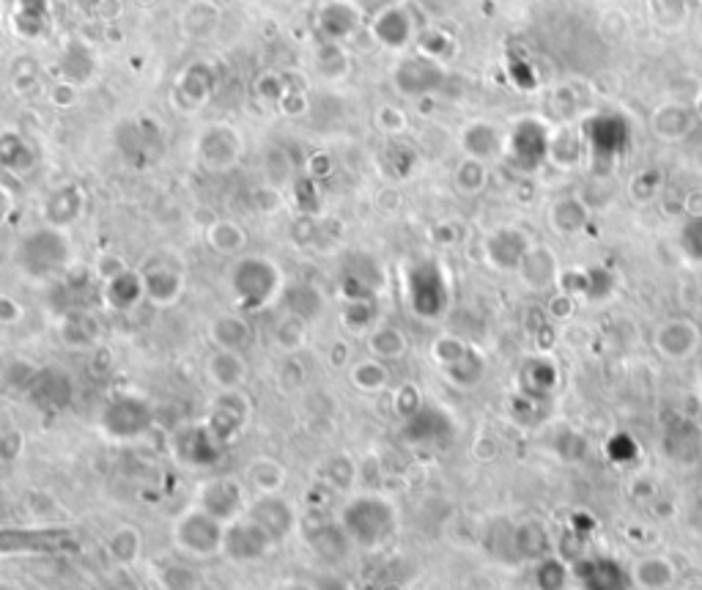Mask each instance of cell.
Masks as SVG:
<instances>
[{
    "label": "cell",
    "mask_w": 702,
    "mask_h": 590,
    "mask_svg": "<svg viewBox=\"0 0 702 590\" xmlns=\"http://www.w3.org/2000/svg\"><path fill=\"white\" fill-rule=\"evenodd\" d=\"M338 522L360 549H379L398 533V508L379 492H360L346 497Z\"/></svg>",
    "instance_id": "1"
},
{
    "label": "cell",
    "mask_w": 702,
    "mask_h": 590,
    "mask_svg": "<svg viewBox=\"0 0 702 590\" xmlns=\"http://www.w3.org/2000/svg\"><path fill=\"white\" fill-rule=\"evenodd\" d=\"M228 289L234 294L236 308L245 313H258L269 308L283 291V272L275 261L264 256H247L236 261L228 278Z\"/></svg>",
    "instance_id": "2"
},
{
    "label": "cell",
    "mask_w": 702,
    "mask_h": 590,
    "mask_svg": "<svg viewBox=\"0 0 702 590\" xmlns=\"http://www.w3.org/2000/svg\"><path fill=\"white\" fill-rule=\"evenodd\" d=\"M151 426H154V407L135 393L113 396L99 409V418H96V431L105 440L118 442V445L138 442L140 437L149 434Z\"/></svg>",
    "instance_id": "3"
},
{
    "label": "cell",
    "mask_w": 702,
    "mask_h": 590,
    "mask_svg": "<svg viewBox=\"0 0 702 590\" xmlns=\"http://www.w3.org/2000/svg\"><path fill=\"white\" fill-rule=\"evenodd\" d=\"M173 544L190 558H214L223 552L225 525L198 505H190L173 519Z\"/></svg>",
    "instance_id": "4"
},
{
    "label": "cell",
    "mask_w": 702,
    "mask_h": 590,
    "mask_svg": "<svg viewBox=\"0 0 702 590\" xmlns=\"http://www.w3.org/2000/svg\"><path fill=\"white\" fill-rule=\"evenodd\" d=\"M168 448H171V456L181 467H187V470H212V467L223 462L228 445L217 440L203 420H195V423H184V426L173 431Z\"/></svg>",
    "instance_id": "5"
},
{
    "label": "cell",
    "mask_w": 702,
    "mask_h": 590,
    "mask_svg": "<svg viewBox=\"0 0 702 590\" xmlns=\"http://www.w3.org/2000/svg\"><path fill=\"white\" fill-rule=\"evenodd\" d=\"M250 420H253V401L245 390H220L209 401L206 415H203V423L223 445L239 440L250 426Z\"/></svg>",
    "instance_id": "6"
},
{
    "label": "cell",
    "mask_w": 702,
    "mask_h": 590,
    "mask_svg": "<svg viewBox=\"0 0 702 590\" xmlns=\"http://www.w3.org/2000/svg\"><path fill=\"white\" fill-rule=\"evenodd\" d=\"M195 505L203 508L206 514H212L214 519H220L223 525H228V522H234V519L247 514L250 492H247L245 481H239V478H231V475H212V478L198 483V489H195Z\"/></svg>",
    "instance_id": "7"
},
{
    "label": "cell",
    "mask_w": 702,
    "mask_h": 590,
    "mask_svg": "<svg viewBox=\"0 0 702 590\" xmlns=\"http://www.w3.org/2000/svg\"><path fill=\"white\" fill-rule=\"evenodd\" d=\"M275 547V538L269 536L253 516L245 514L225 525L223 552L220 555L236 563V566H250V563L264 560Z\"/></svg>",
    "instance_id": "8"
},
{
    "label": "cell",
    "mask_w": 702,
    "mask_h": 590,
    "mask_svg": "<svg viewBox=\"0 0 702 590\" xmlns=\"http://www.w3.org/2000/svg\"><path fill=\"white\" fill-rule=\"evenodd\" d=\"M69 261V247L66 239L58 234V228L36 231L20 247V264L28 275L47 278L53 272H61Z\"/></svg>",
    "instance_id": "9"
},
{
    "label": "cell",
    "mask_w": 702,
    "mask_h": 590,
    "mask_svg": "<svg viewBox=\"0 0 702 590\" xmlns=\"http://www.w3.org/2000/svg\"><path fill=\"white\" fill-rule=\"evenodd\" d=\"M650 344L667 363H686L700 349L702 330L700 324L686 316H672L653 327Z\"/></svg>",
    "instance_id": "10"
},
{
    "label": "cell",
    "mask_w": 702,
    "mask_h": 590,
    "mask_svg": "<svg viewBox=\"0 0 702 590\" xmlns=\"http://www.w3.org/2000/svg\"><path fill=\"white\" fill-rule=\"evenodd\" d=\"M247 516H253L258 525L275 538L277 544H283L286 538L294 536L299 527L297 505L291 503L288 497H283V492L256 494V497H250Z\"/></svg>",
    "instance_id": "11"
},
{
    "label": "cell",
    "mask_w": 702,
    "mask_h": 590,
    "mask_svg": "<svg viewBox=\"0 0 702 590\" xmlns=\"http://www.w3.org/2000/svg\"><path fill=\"white\" fill-rule=\"evenodd\" d=\"M25 396L39 412H61L75 401V382L64 368L44 365V368H36Z\"/></svg>",
    "instance_id": "12"
},
{
    "label": "cell",
    "mask_w": 702,
    "mask_h": 590,
    "mask_svg": "<svg viewBox=\"0 0 702 590\" xmlns=\"http://www.w3.org/2000/svg\"><path fill=\"white\" fill-rule=\"evenodd\" d=\"M532 247L530 236L519 228H500L486 239V261L500 272H516L527 250Z\"/></svg>",
    "instance_id": "13"
},
{
    "label": "cell",
    "mask_w": 702,
    "mask_h": 590,
    "mask_svg": "<svg viewBox=\"0 0 702 590\" xmlns=\"http://www.w3.org/2000/svg\"><path fill=\"white\" fill-rule=\"evenodd\" d=\"M461 149H464V157L491 162L505 154L508 135L494 121H472L461 129Z\"/></svg>",
    "instance_id": "14"
},
{
    "label": "cell",
    "mask_w": 702,
    "mask_h": 590,
    "mask_svg": "<svg viewBox=\"0 0 702 590\" xmlns=\"http://www.w3.org/2000/svg\"><path fill=\"white\" fill-rule=\"evenodd\" d=\"M516 275L522 280V286H527L530 291L554 289L560 280V264H557L552 247L532 245L516 269Z\"/></svg>",
    "instance_id": "15"
},
{
    "label": "cell",
    "mask_w": 702,
    "mask_h": 590,
    "mask_svg": "<svg viewBox=\"0 0 702 590\" xmlns=\"http://www.w3.org/2000/svg\"><path fill=\"white\" fill-rule=\"evenodd\" d=\"M203 374L209 379V385L220 393V390H242L247 382V360L242 352H231V349H214L206 357Z\"/></svg>",
    "instance_id": "16"
},
{
    "label": "cell",
    "mask_w": 702,
    "mask_h": 590,
    "mask_svg": "<svg viewBox=\"0 0 702 590\" xmlns=\"http://www.w3.org/2000/svg\"><path fill=\"white\" fill-rule=\"evenodd\" d=\"M628 580L637 590H670L678 582V566L670 555H642L631 563Z\"/></svg>",
    "instance_id": "17"
},
{
    "label": "cell",
    "mask_w": 702,
    "mask_h": 590,
    "mask_svg": "<svg viewBox=\"0 0 702 590\" xmlns=\"http://www.w3.org/2000/svg\"><path fill=\"white\" fill-rule=\"evenodd\" d=\"M305 536H308V547L327 563H341L349 558L354 547L338 519H319L316 525L305 530Z\"/></svg>",
    "instance_id": "18"
},
{
    "label": "cell",
    "mask_w": 702,
    "mask_h": 590,
    "mask_svg": "<svg viewBox=\"0 0 702 590\" xmlns=\"http://www.w3.org/2000/svg\"><path fill=\"white\" fill-rule=\"evenodd\" d=\"M593 209L582 195H563L546 209V223L557 236H576L590 226Z\"/></svg>",
    "instance_id": "19"
},
{
    "label": "cell",
    "mask_w": 702,
    "mask_h": 590,
    "mask_svg": "<svg viewBox=\"0 0 702 590\" xmlns=\"http://www.w3.org/2000/svg\"><path fill=\"white\" fill-rule=\"evenodd\" d=\"M694 124H697L694 108L681 105V102H664V105H659V108L653 110V116H650V132H653V138L664 140V143H678V140L689 138Z\"/></svg>",
    "instance_id": "20"
},
{
    "label": "cell",
    "mask_w": 702,
    "mask_h": 590,
    "mask_svg": "<svg viewBox=\"0 0 702 590\" xmlns=\"http://www.w3.org/2000/svg\"><path fill=\"white\" fill-rule=\"evenodd\" d=\"M184 275L179 269L171 267H154L149 272H143V291H146V300L157 308H171L184 297Z\"/></svg>",
    "instance_id": "21"
},
{
    "label": "cell",
    "mask_w": 702,
    "mask_h": 590,
    "mask_svg": "<svg viewBox=\"0 0 702 590\" xmlns=\"http://www.w3.org/2000/svg\"><path fill=\"white\" fill-rule=\"evenodd\" d=\"M209 341L214 349H231V352H242L250 341H253V327L247 322L245 316H236V313H223L209 322Z\"/></svg>",
    "instance_id": "22"
},
{
    "label": "cell",
    "mask_w": 702,
    "mask_h": 590,
    "mask_svg": "<svg viewBox=\"0 0 702 590\" xmlns=\"http://www.w3.org/2000/svg\"><path fill=\"white\" fill-rule=\"evenodd\" d=\"M83 206H86V198H83V190L69 184V187H61L55 190L47 204H44V220L50 228H66L72 226L75 220H80L83 215Z\"/></svg>",
    "instance_id": "23"
},
{
    "label": "cell",
    "mask_w": 702,
    "mask_h": 590,
    "mask_svg": "<svg viewBox=\"0 0 702 590\" xmlns=\"http://www.w3.org/2000/svg\"><path fill=\"white\" fill-rule=\"evenodd\" d=\"M201 157L212 171H225L231 168L239 157V138L234 129L214 127L209 129L201 140Z\"/></svg>",
    "instance_id": "24"
},
{
    "label": "cell",
    "mask_w": 702,
    "mask_h": 590,
    "mask_svg": "<svg viewBox=\"0 0 702 590\" xmlns=\"http://www.w3.org/2000/svg\"><path fill=\"white\" fill-rule=\"evenodd\" d=\"M288 470L275 456H256L245 467V486L256 494H277L286 489Z\"/></svg>",
    "instance_id": "25"
},
{
    "label": "cell",
    "mask_w": 702,
    "mask_h": 590,
    "mask_svg": "<svg viewBox=\"0 0 702 590\" xmlns=\"http://www.w3.org/2000/svg\"><path fill=\"white\" fill-rule=\"evenodd\" d=\"M582 151H585V140H582V135H579L571 124H565V127L549 132L546 160L554 162L557 168H563V171L576 168L579 160H582Z\"/></svg>",
    "instance_id": "26"
},
{
    "label": "cell",
    "mask_w": 702,
    "mask_h": 590,
    "mask_svg": "<svg viewBox=\"0 0 702 590\" xmlns=\"http://www.w3.org/2000/svg\"><path fill=\"white\" fill-rule=\"evenodd\" d=\"M349 382L360 393L365 396H376V393H384L390 387V368L384 360H376V357H362V360H354L349 365Z\"/></svg>",
    "instance_id": "27"
},
{
    "label": "cell",
    "mask_w": 702,
    "mask_h": 590,
    "mask_svg": "<svg viewBox=\"0 0 702 590\" xmlns=\"http://www.w3.org/2000/svg\"><path fill=\"white\" fill-rule=\"evenodd\" d=\"M143 300H146L143 275H135V272L127 269V272H121V275L105 283V302L113 311H132Z\"/></svg>",
    "instance_id": "28"
},
{
    "label": "cell",
    "mask_w": 702,
    "mask_h": 590,
    "mask_svg": "<svg viewBox=\"0 0 702 590\" xmlns=\"http://www.w3.org/2000/svg\"><path fill=\"white\" fill-rule=\"evenodd\" d=\"M409 352V338H406L393 324H376L368 333V354L384 363H395Z\"/></svg>",
    "instance_id": "29"
},
{
    "label": "cell",
    "mask_w": 702,
    "mask_h": 590,
    "mask_svg": "<svg viewBox=\"0 0 702 590\" xmlns=\"http://www.w3.org/2000/svg\"><path fill=\"white\" fill-rule=\"evenodd\" d=\"M107 555L116 560L118 566H135L143 555V533L135 525L116 527L107 538Z\"/></svg>",
    "instance_id": "30"
},
{
    "label": "cell",
    "mask_w": 702,
    "mask_h": 590,
    "mask_svg": "<svg viewBox=\"0 0 702 590\" xmlns=\"http://www.w3.org/2000/svg\"><path fill=\"white\" fill-rule=\"evenodd\" d=\"M61 341L69 349H91L99 344V324L88 313H69L61 322Z\"/></svg>",
    "instance_id": "31"
},
{
    "label": "cell",
    "mask_w": 702,
    "mask_h": 590,
    "mask_svg": "<svg viewBox=\"0 0 702 590\" xmlns=\"http://www.w3.org/2000/svg\"><path fill=\"white\" fill-rule=\"evenodd\" d=\"M272 344L283 357L297 354L302 346L308 344V322H302L294 313H286L280 322L272 327Z\"/></svg>",
    "instance_id": "32"
},
{
    "label": "cell",
    "mask_w": 702,
    "mask_h": 590,
    "mask_svg": "<svg viewBox=\"0 0 702 590\" xmlns=\"http://www.w3.org/2000/svg\"><path fill=\"white\" fill-rule=\"evenodd\" d=\"M324 483L330 486V489H335V492H351V486L357 483V478H360V464H357V459L351 456V453H335L332 459H327V464H324Z\"/></svg>",
    "instance_id": "33"
},
{
    "label": "cell",
    "mask_w": 702,
    "mask_h": 590,
    "mask_svg": "<svg viewBox=\"0 0 702 590\" xmlns=\"http://www.w3.org/2000/svg\"><path fill=\"white\" fill-rule=\"evenodd\" d=\"M439 371H442L447 382L456 385L458 390H472V387L483 379V374H486V363L475 354V349H469L461 360L450 363L447 368H439Z\"/></svg>",
    "instance_id": "34"
},
{
    "label": "cell",
    "mask_w": 702,
    "mask_h": 590,
    "mask_svg": "<svg viewBox=\"0 0 702 590\" xmlns=\"http://www.w3.org/2000/svg\"><path fill=\"white\" fill-rule=\"evenodd\" d=\"M206 242L212 245V250L223 253V256H234L239 250H245L247 234L245 228L234 223V220H217L209 231H206Z\"/></svg>",
    "instance_id": "35"
},
{
    "label": "cell",
    "mask_w": 702,
    "mask_h": 590,
    "mask_svg": "<svg viewBox=\"0 0 702 590\" xmlns=\"http://www.w3.org/2000/svg\"><path fill=\"white\" fill-rule=\"evenodd\" d=\"M453 182H456L458 193H464V195L483 193V190H486V184H489V165H486L483 160H475V157H464V160L456 165Z\"/></svg>",
    "instance_id": "36"
},
{
    "label": "cell",
    "mask_w": 702,
    "mask_h": 590,
    "mask_svg": "<svg viewBox=\"0 0 702 590\" xmlns=\"http://www.w3.org/2000/svg\"><path fill=\"white\" fill-rule=\"evenodd\" d=\"M154 577L162 590H198L203 585L201 574L190 563H165Z\"/></svg>",
    "instance_id": "37"
},
{
    "label": "cell",
    "mask_w": 702,
    "mask_h": 590,
    "mask_svg": "<svg viewBox=\"0 0 702 590\" xmlns=\"http://www.w3.org/2000/svg\"><path fill=\"white\" fill-rule=\"evenodd\" d=\"M376 302L373 300H354L346 302L343 308L341 324L351 335H368L376 327Z\"/></svg>",
    "instance_id": "38"
},
{
    "label": "cell",
    "mask_w": 702,
    "mask_h": 590,
    "mask_svg": "<svg viewBox=\"0 0 702 590\" xmlns=\"http://www.w3.org/2000/svg\"><path fill=\"white\" fill-rule=\"evenodd\" d=\"M571 580V569L565 566L560 558H546L538 560V569H535V585L538 590H565Z\"/></svg>",
    "instance_id": "39"
},
{
    "label": "cell",
    "mask_w": 702,
    "mask_h": 590,
    "mask_svg": "<svg viewBox=\"0 0 702 590\" xmlns=\"http://www.w3.org/2000/svg\"><path fill=\"white\" fill-rule=\"evenodd\" d=\"M286 308L288 313H294L302 322L310 324L321 313V294L313 286H297V289L288 291Z\"/></svg>",
    "instance_id": "40"
},
{
    "label": "cell",
    "mask_w": 702,
    "mask_h": 590,
    "mask_svg": "<svg viewBox=\"0 0 702 590\" xmlns=\"http://www.w3.org/2000/svg\"><path fill=\"white\" fill-rule=\"evenodd\" d=\"M275 379L283 393H297L299 387H305V382H308V371H305V365H302L297 354H286L283 363L277 365Z\"/></svg>",
    "instance_id": "41"
},
{
    "label": "cell",
    "mask_w": 702,
    "mask_h": 590,
    "mask_svg": "<svg viewBox=\"0 0 702 590\" xmlns=\"http://www.w3.org/2000/svg\"><path fill=\"white\" fill-rule=\"evenodd\" d=\"M469 349H472V346H469L467 341H461L458 335L445 333V335H439L437 341L431 344V360L437 363V368H447L450 363L461 360Z\"/></svg>",
    "instance_id": "42"
},
{
    "label": "cell",
    "mask_w": 702,
    "mask_h": 590,
    "mask_svg": "<svg viewBox=\"0 0 702 590\" xmlns=\"http://www.w3.org/2000/svg\"><path fill=\"white\" fill-rule=\"evenodd\" d=\"M423 407H426V398H423V393H420V387L415 382H406V385L393 390V409L401 420H409Z\"/></svg>",
    "instance_id": "43"
},
{
    "label": "cell",
    "mask_w": 702,
    "mask_h": 590,
    "mask_svg": "<svg viewBox=\"0 0 702 590\" xmlns=\"http://www.w3.org/2000/svg\"><path fill=\"white\" fill-rule=\"evenodd\" d=\"M659 187H661V173L642 171L631 179V198L639 201V204H650V201L659 195Z\"/></svg>",
    "instance_id": "44"
},
{
    "label": "cell",
    "mask_w": 702,
    "mask_h": 590,
    "mask_svg": "<svg viewBox=\"0 0 702 590\" xmlns=\"http://www.w3.org/2000/svg\"><path fill=\"white\" fill-rule=\"evenodd\" d=\"M576 297H571V294H565V291H557L552 300H549V305H546V311H549V316H552L554 322L560 324H568L571 322V316H574L576 311Z\"/></svg>",
    "instance_id": "45"
},
{
    "label": "cell",
    "mask_w": 702,
    "mask_h": 590,
    "mask_svg": "<svg viewBox=\"0 0 702 590\" xmlns=\"http://www.w3.org/2000/svg\"><path fill=\"white\" fill-rule=\"evenodd\" d=\"M22 445H25V440H22L20 431L0 434V462H14L22 453Z\"/></svg>",
    "instance_id": "46"
},
{
    "label": "cell",
    "mask_w": 702,
    "mask_h": 590,
    "mask_svg": "<svg viewBox=\"0 0 702 590\" xmlns=\"http://www.w3.org/2000/svg\"><path fill=\"white\" fill-rule=\"evenodd\" d=\"M22 322V305L11 300L9 294H0V327H14Z\"/></svg>",
    "instance_id": "47"
},
{
    "label": "cell",
    "mask_w": 702,
    "mask_h": 590,
    "mask_svg": "<svg viewBox=\"0 0 702 590\" xmlns=\"http://www.w3.org/2000/svg\"><path fill=\"white\" fill-rule=\"evenodd\" d=\"M472 453H475V459H480V462H494L497 453H500V442L494 440V437H489V434H483V437H478V442H475Z\"/></svg>",
    "instance_id": "48"
},
{
    "label": "cell",
    "mask_w": 702,
    "mask_h": 590,
    "mask_svg": "<svg viewBox=\"0 0 702 590\" xmlns=\"http://www.w3.org/2000/svg\"><path fill=\"white\" fill-rule=\"evenodd\" d=\"M379 127L384 129V132H401V129H406V118L401 110L395 108H382L379 110Z\"/></svg>",
    "instance_id": "49"
},
{
    "label": "cell",
    "mask_w": 702,
    "mask_h": 590,
    "mask_svg": "<svg viewBox=\"0 0 702 590\" xmlns=\"http://www.w3.org/2000/svg\"><path fill=\"white\" fill-rule=\"evenodd\" d=\"M327 363L332 365V368H346V365H351V349L346 341H335V344L330 346V352H327Z\"/></svg>",
    "instance_id": "50"
},
{
    "label": "cell",
    "mask_w": 702,
    "mask_h": 590,
    "mask_svg": "<svg viewBox=\"0 0 702 590\" xmlns=\"http://www.w3.org/2000/svg\"><path fill=\"white\" fill-rule=\"evenodd\" d=\"M563 341L568 346L590 344V330H587V327H579V324H574V322H568V327L563 330Z\"/></svg>",
    "instance_id": "51"
},
{
    "label": "cell",
    "mask_w": 702,
    "mask_h": 590,
    "mask_svg": "<svg viewBox=\"0 0 702 590\" xmlns=\"http://www.w3.org/2000/svg\"><path fill=\"white\" fill-rule=\"evenodd\" d=\"M96 272H99V278L107 283V280H113L116 275H121V272H127V267H124V261H121V258L107 256L102 258V264L96 267Z\"/></svg>",
    "instance_id": "52"
},
{
    "label": "cell",
    "mask_w": 702,
    "mask_h": 590,
    "mask_svg": "<svg viewBox=\"0 0 702 590\" xmlns=\"http://www.w3.org/2000/svg\"><path fill=\"white\" fill-rule=\"evenodd\" d=\"M283 590H316L313 585H305V582H291V585H286Z\"/></svg>",
    "instance_id": "53"
},
{
    "label": "cell",
    "mask_w": 702,
    "mask_h": 590,
    "mask_svg": "<svg viewBox=\"0 0 702 590\" xmlns=\"http://www.w3.org/2000/svg\"><path fill=\"white\" fill-rule=\"evenodd\" d=\"M694 116H697V121H702V94L697 97V102H694Z\"/></svg>",
    "instance_id": "54"
},
{
    "label": "cell",
    "mask_w": 702,
    "mask_h": 590,
    "mask_svg": "<svg viewBox=\"0 0 702 590\" xmlns=\"http://www.w3.org/2000/svg\"><path fill=\"white\" fill-rule=\"evenodd\" d=\"M379 590H406V588L401 585V582H387V585H382Z\"/></svg>",
    "instance_id": "55"
},
{
    "label": "cell",
    "mask_w": 702,
    "mask_h": 590,
    "mask_svg": "<svg viewBox=\"0 0 702 590\" xmlns=\"http://www.w3.org/2000/svg\"><path fill=\"white\" fill-rule=\"evenodd\" d=\"M121 590H143V588H138V585H127V588H121Z\"/></svg>",
    "instance_id": "56"
},
{
    "label": "cell",
    "mask_w": 702,
    "mask_h": 590,
    "mask_svg": "<svg viewBox=\"0 0 702 590\" xmlns=\"http://www.w3.org/2000/svg\"><path fill=\"white\" fill-rule=\"evenodd\" d=\"M198 590H214V588H212V585H201V588H198Z\"/></svg>",
    "instance_id": "57"
},
{
    "label": "cell",
    "mask_w": 702,
    "mask_h": 590,
    "mask_svg": "<svg viewBox=\"0 0 702 590\" xmlns=\"http://www.w3.org/2000/svg\"><path fill=\"white\" fill-rule=\"evenodd\" d=\"M0 590H14V588H9V585H0Z\"/></svg>",
    "instance_id": "58"
},
{
    "label": "cell",
    "mask_w": 702,
    "mask_h": 590,
    "mask_svg": "<svg viewBox=\"0 0 702 590\" xmlns=\"http://www.w3.org/2000/svg\"><path fill=\"white\" fill-rule=\"evenodd\" d=\"M0 385H3V371H0Z\"/></svg>",
    "instance_id": "59"
}]
</instances>
